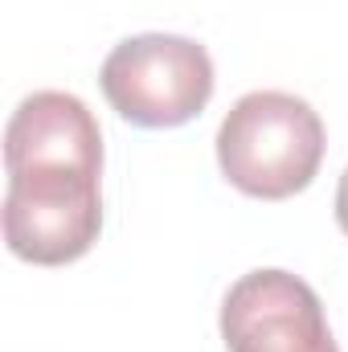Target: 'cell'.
I'll return each mask as SVG.
<instances>
[{
    "mask_svg": "<svg viewBox=\"0 0 348 352\" xmlns=\"http://www.w3.org/2000/svg\"><path fill=\"white\" fill-rule=\"evenodd\" d=\"M4 242L33 266L78 263L102 230V131L78 94L33 90L4 131Z\"/></svg>",
    "mask_w": 348,
    "mask_h": 352,
    "instance_id": "1",
    "label": "cell"
},
{
    "mask_svg": "<svg viewBox=\"0 0 348 352\" xmlns=\"http://www.w3.org/2000/svg\"><path fill=\"white\" fill-rule=\"evenodd\" d=\"M98 87L111 111L135 127H184L213 98V58L193 37L140 33L107 54Z\"/></svg>",
    "mask_w": 348,
    "mask_h": 352,
    "instance_id": "3",
    "label": "cell"
},
{
    "mask_svg": "<svg viewBox=\"0 0 348 352\" xmlns=\"http://www.w3.org/2000/svg\"><path fill=\"white\" fill-rule=\"evenodd\" d=\"M221 340L230 352H340L320 295L279 266L250 270L226 291Z\"/></svg>",
    "mask_w": 348,
    "mask_h": 352,
    "instance_id": "4",
    "label": "cell"
},
{
    "mask_svg": "<svg viewBox=\"0 0 348 352\" xmlns=\"http://www.w3.org/2000/svg\"><path fill=\"white\" fill-rule=\"evenodd\" d=\"M324 119L287 90L242 94L217 127V164L226 180L259 201H287L303 192L324 164Z\"/></svg>",
    "mask_w": 348,
    "mask_h": 352,
    "instance_id": "2",
    "label": "cell"
},
{
    "mask_svg": "<svg viewBox=\"0 0 348 352\" xmlns=\"http://www.w3.org/2000/svg\"><path fill=\"white\" fill-rule=\"evenodd\" d=\"M336 221L348 234V168L340 173V184H336Z\"/></svg>",
    "mask_w": 348,
    "mask_h": 352,
    "instance_id": "5",
    "label": "cell"
}]
</instances>
